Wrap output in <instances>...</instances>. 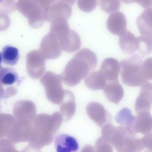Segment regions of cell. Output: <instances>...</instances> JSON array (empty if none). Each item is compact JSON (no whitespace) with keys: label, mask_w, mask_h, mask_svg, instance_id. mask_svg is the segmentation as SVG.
Masks as SVG:
<instances>
[{"label":"cell","mask_w":152,"mask_h":152,"mask_svg":"<svg viewBox=\"0 0 152 152\" xmlns=\"http://www.w3.org/2000/svg\"><path fill=\"white\" fill-rule=\"evenodd\" d=\"M19 79L16 72L12 68L4 67L0 70V83L5 85H11Z\"/></svg>","instance_id":"24"},{"label":"cell","mask_w":152,"mask_h":152,"mask_svg":"<svg viewBox=\"0 0 152 152\" xmlns=\"http://www.w3.org/2000/svg\"><path fill=\"white\" fill-rule=\"evenodd\" d=\"M141 140L144 149L146 148L149 151L152 152V132L144 135Z\"/></svg>","instance_id":"29"},{"label":"cell","mask_w":152,"mask_h":152,"mask_svg":"<svg viewBox=\"0 0 152 152\" xmlns=\"http://www.w3.org/2000/svg\"><path fill=\"white\" fill-rule=\"evenodd\" d=\"M121 65L116 59L112 58L105 59L99 69L105 76L107 82L118 80Z\"/></svg>","instance_id":"14"},{"label":"cell","mask_w":152,"mask_h":152,"mask_svg":"<svg viewBox=\"0 0 152 152\" xmlns=\"http://www.w3.org/2000/svg\"><path fill=\"white\" fill-rule=\"evenodd\" d=\"M86 111L89 117L99 126L102 127L110 123L111 116L101 103L90 102L86 106Z\"/></svg>","instance_id":"10"},{"label":"cell","mask_w":152,"mask_h":152,"mask_svg":"<svg viewBox=\"0 0 152 152\" xmlns=\"http://www.w3.org/2000/svg\"><path fill=\"white\" fill-rule=\"evenodd\" d=\"M152 58H147L142 63V75L146 81L152 80Z\"/></svg>","instance_id":"28"},{"label":"cell","mask_w":152,"mask_h":152,"mask_svg":"<svg viewBox=\"0 0 152 152\" xmlns=\"http://www.w3.org/2000/svg\"><path fill=\"white\" fill-rule=\"evenodd\" d=\"M103 90L107 99L116 104H118L124 96L123 88L118 80L107 82Z\"/></svg>","instance_id":"19"},{"label":"cell","mask_w":152,"mask_h":152,"mask_svg":"<svg viewBox=\"0 0 152 152\" xmlns=\"http://www.w3.org/2000/svg\"><path fill=\"white\" fill-rule=\"evenodd\" d=\"M124 3L130 4L137 3L144 8H147L152 5V0H121Z\"/></svg>","instance_id":"30"},{"label":"cell","mask_w":152,"mask_h":152,"mask_svg":"<svg viewBox=\"0 0 152 152\" xmlns=\"http://www.w3.org/2000/svg\"><path fill=\"white\" fill-rule=\"evenodd\" d=\"M58 1L66 2L70 5H74L76 1V0H58Z\"/></svg>","instance_id":"32"},{"label":"cell","mask_w":152,"mask_h":152,"mask_svg":"<svg viewBox=\"0 0 152 152\" xmlns=\"http://www.w3.org/2000/svg\"><path fill=\"white\" fill-rule=\"evenodd\" d=\"M72 13L71 5L66 2L58 1L44 11L45 20L50 22L56 19L68 20Z\"/></svg>","instance_id":"8"},{"label":"cell","mask_w":152,"mask_h":152,"mask_svg":"<svg viewBox=\"0 0 152 152\" xmlns=\"http://www.w3.org/2000/svg\"><path fill=\"white\" fill-rule=\"evenodd\" d=\"M43 10L49 7L58 0H33Z\"/></svg>","instance_id":"31"},{"label":"cell","mask_w":152,"mask_h":152,"mask_svg":"<svg viewBox=\"0 0 152 152\" xmlns=\"http://www.w3.org/2000/svg\"><path fill=\"white\" fill-rule=\"evenodd\" d=\"M99 3L101 9L108 14L118 10L121 5L120 0H99Z\"/></svg>","instance_id":"25"},{"label":"cell","mask_w":152,"mask_h":152,"mask_svg":"<svg viewBox=\"0 0 152 152\" xmlns=\"http://www.w3.org/2000/svg\"><path fill=\"white\" fill-rule=\"evenodd\" d=\"M112 145L101 136L96 142L94 150L96 152H113Z\"/></svg>","instance_id":"27"},{"label":"cell","mask_w":152,"mask_h":152,"mask_svg":"<svg viewBox=\"0 0 152 152\" xmlns=\"http://www.w3.org/2000/svg\"><path fill=\"white\" fill-rule=\"evenodd\" d=\"M119 36V46L123 53L130 54L138 51L139 47L138 37L127 29Z\"/></svg>","instance_id":"17"},{"label":"cell","mask_w":152,"mask_h":152,"mask_svg":"<svg viewBox=\"0 0 152 152\" xmlns=\"http://www.w3.org/2000/svg\"><path fill=\"white\" fill-rule=\"evenodd\" d=\"M101 136L119 152H137L142 151L140 139L132 131L110 123L102 128Z\"/></svg>","instance_id":"3"},{"label":"cell","mask_w":152,"mask_h":152,"mask_svg":"<svg viewBox=\"0 0 152 152\" xmlns=\"http://www.w3.org/2000/svg\"><path fill=\"white\" fill-rule=\"evenodd\" d=\"M135 117V116L132 114L129 109L124 107L117 113L115 120L120 126L133 132V126Z\"/></svg>","instance_id":"22"},{"label":"cell","mask_w":152,"mask_h":152,"mask_svg":"<svg viewBox=\"0 0 152 152\" xmlns=\"http://www.w3.org/2000/svg\"><path fill=\"white\" fill-rule=\"evenodd\" d=\"M1 55L3 61L10 65L16 64L19 58L18 49L10 45H7L3 48Z\"/></svg>","instance_id":"23"},{"label":"cell","mask_w":152,"mask_h":152,"mask_svg":"<svg viewBox=\"0 0 152 152\" xmlns=\"http://www.w3.org/2000/svg\"><path fill=\"white\" fill-rule=\"evenodd\" d=\"M97 59L95 53L87 48H83L68 62L61 74L63 83L69 87L74 86L96 67Z\"/></svg>","instance_id":"1"},{"label":"cell","mask_w":152,"mask_h":152,"mask_svg":"<svg viewBox=\"0 0 152 152\" xmlns=\"http://www.w3.org/2000/svg\"><path fill=\"white\" fill-rule=\"evenodd\" d=\"M141 86L135 104V109L137 114L143 111H149L152 105V83L146 81Z\"/></svg>","instance_id":"11"},{"label":"cell","mask_w":152,"mask_h":152,"mask_svg":"<svg viewBox=\"0 0 152 152\" xmlns=\"http://www.w3.org/2000/svg\"><path fill=\"white\" fill-rule=\"evenodd\" d=\"M55 144L57 152H74L79 148L77 140L66 134H61L57 136L55 139Z\"/></svg>","instance_id":"18"},{"label":"cell","mask_w":152,"mask_h":152,"mask_svg":"<svg viewBox=\"0 0 152 152\" xmlns=\"http://www.w3.org/2000/svg\"><path fill=\"white\" fill-rule=\"evenodd\" d=\"M75 98L70 91L65 90L64 99L60 104V113L63 121L67 122L74 116L76 110Z\"/></svg>","instance_id":"15"},{"label":"cell","mask_w":152,"mask_h":152,"mask_svg":"<svg viewBox=\"0 0 152 152\" xmlns=\"http://www.w3.org/2000/svg\"><path fill=\"white\" fill-rule=\"evenodd\" d=\"M133 124L132 131L135 134L145 135L151 132L152 118L149 111H143L137 113Z\"/></svg>","instance_id":"13"},{"label":"cell","mask_w":152,"mask_h":152,"mask_svg":"<svg viewBox=\"0 0 152 152\" xmlns=\"http://www.w3.org/2000/svg\"><path fill=\"white\" fill-rule=\"evenodd\" d=\"M84 81L87 87L93 91L103 89L107 82L104 75L99 70L90 72L84 78Z\"/></svg>","instance_id":"20"},{"label":"cell","mask_w":152,"mask_h":152,"mask_svg":"<svg viewBox=\"0 0 152 152\" xmlns=\"http://www.w3.org/2000/svg\"><path fill=\"white\" fill-rule=\"evenodd\" d=\"M1 60H2V58H1V53L0 52V67L1 64Z\"/></svg>","instance_id":"33"},{"label":"cell","mask_w":152,"mask_h":152,"mask_svg":"<svg viewBox=\"0 0 152 152\" xmlns=\"http://www.w3.org/2000/svg\"><path fill=\"white\" fill-rule=\"evenodd\" d=\"M40 82L44 88L46 97L50 102L60 104L65 95L60 77L54 72L47 71L41 78Z\"/></svg>","instance_id":"5"},{"label":"cell","mask_w":152,"mask_h":152,"mask_svg":"<svg viewBox=\"0 0 152 152\" xmlns=\"http://www.w3.org/2000/svg\"><path fill=\"white\" fill-rule=\"evenodd\" d=\"M50 23V32L55 34L59 42L66 38L69 34L71 29L67 20L58 19L54 20Z\"/></svg>","instance_id":"21"},{"label":"cell","mask_w":152,"mask_h":152,"mask_svg":"<svg viewBox=\"0 0 152 152\" xmlns=\"http://www.w3.org/2000/svg\"><path fill=\"white\" fill-rule=\"evenodd\" d=\"M142 59L137 53L122 59L120 62L121 77L123 83L131 87L142 86L146 81L142 72Z\"/></svg>","instance_id":"4"},{"label":"cell","mask_w":152,"mask_h":152,"mask_svg":"<svg viewBox=\"0 0 152 152\" xmlns=\"http://www.w3.org/2000/svg\"><path fill=\"white\" fill-rule=\"evenodd\" d=\"M127 25L125 16L119 11L111 13L106 23L108 30L112 34L117 36H119L126 30Z\"/></svg>","instance_id":"12"},{"label":"cell","mask_w":152,"mask_h":152,"mask_svg":"<svg viewBox=\"0 0 152 152\" xmlns=\"http://www.w3.org/2000/svg\"><path fill=\"white\" fill-rule=\"evenodd\" d=\"M39 50L46 59L58 58L63 51L57 37L50 31L42 38Z\"/></svg>","instance_id":"6"},{"label":"cell","mask_w":152,"mask_h":152,"mask_svg":"<svg viewBox=\"0 0 152 152\" xmlns=\"http://www.w3.org/2000/svg\"><path fill=\"white\" fill-rule=\"evenodd\" d=\"M152 8H147L137 18L136 23L141 36L152 39Z\"/></svg>","instance_id":"16"},{"label":"cell","mask_w":152,"mask_h":152,"mask_svg":"<svg viewBox=\"0 0 152 152\" xmlns=\"http://www.w3.org/2000/svg\"><path fill=\"white\" fill-rule=\"evenodd\" d=\"M63 121L61 115L58 112L52 115L45 113L38 114L34 122L31 141L33 148L39 151L41 148L50 145Z\"/></svg>","instance_id":"2"},{"label":"cell","mask_w":152,"mask_h":152,"mask_svg":"<svg viewBox=\"0 0 152 152\" xmlns=\"http://www.w3.org/2000/svg\"><path fill=\"white\" fill-rule=\"evenodd\" d=\"M77 4L80 10L85 12H89L96 7L97 0H77Z\"/></svg>","instance_id":"26"},{"label":"cell","mask_w":152,"mask_h":152,"mask_svg":"<svg viewBox=\"0 0 152 152\" xmlns=\"http://www.w3.org/2000/svg\"><path fill=\"white\" fill-rule=\"evenodd\" d=\"M46 59L39 50H34L28 56V68L30 76L34 79L39 78L45 72Z\"/></svg>","instance_id":"9"},{"label":"cell","mask_w":152,"mask_h":152,"mask_svg":"<svg viewBox=\"0 0 152 152\" xmlns=\"http://www.w3.org/2000/svg\"><path fill=\"white\" fill-rule=\"evenodd\" d=\"M24 10L30 25L34 28L42 27L45 23L43 10L33 0H24Z\"/></svg>","instance_id":"7"}]
</instances>
